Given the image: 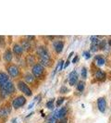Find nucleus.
Masks as SVG:
<instances>
[{
    "mask_svg": "<svg viewBox=\"0 0 111 123\" xmlns=\"http://www.w3.org/2000/svg\"><path fill=\"white\" fill-rule=\"evenodd\" d=\"M31 73L35 77L36 80H43L46 76V70L43 65H41L40 63H36L31 67Z\"/></svg>",
    "mask_w": 111,
    "mask_h": 123,
    "instance_id": "f03ea898",
    "label": "nucleus"
},
{
    "mask_svg": "<svg viewBox=\"0 0 111 123\" xmlns=\"http://www.w3.org/2000/svg\"><path fill=\"white\" fill-rule=\"evenodd\" d=\"M97 107H98V110L101 112V113H105V110H106V106H107V104H106V100H105V97H99L97 99Z\"/></svg>",
    "mask_w": 111,
    "mask_h": 123,
    "instance_id": "1a4fd4ad",
    "label": "nucleus"
},
{
    "mask_svg": "<svg viewBox=\"0 0 111 123\" xmlns=\"http://www.w3.org/2000/svg\"><path fill=\"white\" fill-rule=\"evenodd\" d=\"M79 81V75H78V72L76 70H72L70 73H69V76H68V83L70 86H74L77 84V82Z\"/></svg>",
    "mask_w": 111,
    "mask_h": 123,
    "instance_id": "0eeeda50",
    "label": "nucleus"
},
{
    "mask_svg": "<svg viewBox=\"0 0 111 123\" xmlns=\"http://www.w3.org/2000/svg\"><path fill=\"white\" fill-rule=\"evenodd\" d=\"M67 114H68V107H67V106H62L59 110H57V117H58V119L63 118V117H66Z\"/></svg>",
    "mask_w": 111,
    "mask_h": 123,
    "instance_id": "f3484780",
    "label": "nucleus"
},
{
    "mask_svg": "<svg viewBox=\"0 0 111 123\" xmlns=\"http://www.w3.org/2000/svg\"><path fill=\"white\" fill-rule=\"evenodd\" d=\"M0 89H3L8 95H12V94H14L16 92V86L13 83V81H11L10 80H8L6 84L2 87V88H0Z\"/></svg>",
    "mask_w": 111,
    "mask_h": 123,
    "instance_id": "423d86ee",
    "label": "nucleus"
},
{
    "mask_svg": "<svg viewBox=\"0 0 111 123\" xmlns=\"http://www.w3.org/2000/svg\"><path fill=\"white\" fill-rule=\"evenodd\" d=\"M27 103V99L24 95H18V96H16L15 98L12 100V103H11V105L14 109H18V108H21L22 106H24L25 104Z\"/></svg>",
    "mask_w": 111,
    "mask_h": 123,
    "instance_id": "39448f33",
    "label": "nucleus"
},
{
    "mask_svg": "<svg viewBox=\"0 0 111 123\" xmlns=\"http://www.w3.org/2000/svg\"><path fill=\"white\" fill-rule=\"evenodd\" d=\"M3 59L6 63H11V61L13 60V53L11 48H6L3 55Z\"/></svg>",
    "mask_w": 111,
    "mask_h": 123,
    "instance_id": "4468645a",
    "label": "nucleus"
},
{
    "mask_svg": "<svg viewBox=\"0 0 111 123\" xmlns=\"http://www.w3.org/2000/svg\"><path fill=\"white\" fill-rule=\"evenodd\" d=\"M8 80H9V76L7 75V73L0 70V88L4 86Z\"/></svg>",
    "mask_w": 111,
    "mask_h": 123,
    "instance_id": "2eb2a0df",
    "label": "nucleus"
},
{
    "mask_svg": "<svg viewBox=\"0 0 111 123\" xmlns=\"http://www.w3.org/2000/svg\"><path fill=\"white\" fill-rule=\"evenodd\" d=\"M64 64H65L64 60H61V61L59 62V68H58V69H59V70H61L62 68H64Z\"/></svg>",
    "mask_w": 111,
    "mask_h": 123,
    "instance_id": "7c9ffc66",
    "label": "nucleus"
},
{
    "mask_svg": "<svg viewBox=\"0 0 111 123\" xmlns=\"http://www.w3.org/2000/svg\"><path fill=\"white\" fill-rule=\"evenodd\" d=\"M79 59H80V57H79V55H75L73 58V60H72V63H77V62L79 61Z\"/></svg>",
    "mask_w": 111,
    "mask_h": 123,
    "instance_id": "2f4dec72",
    "label": "nucleus"
},
{
    "mask_svg": "<svg viewBox=\"0 0 111 123\" xmlns=\"http://www.w3.org/2000/svg\"><path fill=\"white\" fill-rule=\"evenodd\" d=\"M36 55L39 58V63L43 65L44 68H50L53 64V59L49 50L44 45H39L36 49Z\"/></svg>",
    "mask_w": 111,
    "mask_h": 123,
    "instance_id": "f257e3e1",
    "label": "nucleus"
},
{
    "mask_svg": "<svg viewBox=\"0 0 111 123\" xmlns=\"http://www.w3.org/2000/svg\"><path fill=\"white\" fill-rule=\"evenodd\" d=\"M58 122V117H57V110L53 112V114L50 116V117L47 119L46 123H57Z\"/></svg>",
    "mask_w": 111,
    "mask_h": 123,
    "instance_id": "a211bd4d",
    "label": "nucleus"
},
{
    "mask_svg": "<svg viewBox=\"0 0 111 123\" xmlns=\"http://www.w3.org/2000/svg\"><path fill=\"white\" fill-rule=\"evenodd\" d=\"M94 78L98 81H104L106 79V74H105V71H103L102 69L98 68V69H96L94 71Z\"/></svg>",
    "mask_w": 111,
    "mask_h": 123,
    "instance_id": "ddd939ff",
    "label": "nucleus"
},
{
    "mask_svg": "<svg viewBox=\"0 0 111 123\" xmlns=\"http://www.w3.org/2000/svg\"><path fill=\"white\" fill-rule=\"evenodd\" d=\"M94 61L96 62V65L100 67V66H103L105 63V59L102 55H98L94 57Z\"/></svg>",
    "mask_w": 111,
    "mask_h": 123,
    "instance_id": "6ab92c4d",
    "label": "nucleus"
},
{
    "mask_svg": "<svg viewBox=\"0 0 111 123\" xmlns=\"http://www.w3.org/2000/svg\"><path fill=\"white\" fill-rule=\"evenodd\" d=\"M90 50L92 52H97L99 50L98 48V44H94V43H91V47H90Z\"/></svg>",
    "mask_w": 111,
    "mask_h": 123,
    "instance_id": "bb28decb",
    "label": "nucleus"
},
{
    "mask_svg": "<svg viewBox=\"0 0 111 123\" xmlns=\"http://www.w3.org/2000/svg\"><path fill=\"white\" fill-rule=\"evenodd\" d=\"M11 113V108L8 105H4L0 108V119H6Z\"/></svg>",
    "mask_w": 111,
    "mask_h": 123,
    "instance_id": "9b49d317",
    "label": "nucleus"
},
{
    "mask_svg": "<svg viewBox=\"0 0 111 123\" xmlns=\"http://www.w3.org/2000/svg\"><path fill=\"white\" fill-rule=\"evenodd\" d=\"M6 72H7V75L9 76V78H12V79H16L18 78V76H20V68L18 65L16 64H11L9 63L7 66H6Z\"/></svg>",
    "mask_w": 111,
    "mask_h": 123,
    "instance_id": "7ed1b4c3",
    "label": "nucleus"
},
{
    "mask_svg": "<svg viewBox=\"0 0 111 123\" xmlns=\"http://www.w3.org/2000/svg\"><path fill=\"white\" fill-rule=\"evenodd\" d=\"M12 123H17V117L13 118V119H12Z\"/></svg>",
    "mask_w": 111,
    "mask_h": 123,
    "instance_id": "f704fd0d",
    "label": "nucleus"
},
{
    "mask_svg": "<svg viewBox=\"0 0 111 123\" xmlns=\"http://www.w3.org/2000/svg\"><path fill=\"white\" fill-rule=\"evenodd\" d=\"M34 104H35V103H34V102H32V103H31V105H29V106H28V109H31V107H32V106L34 105Z\"/></svg>",
    "mask_w": 111,
    "mask_h": 123,
    "instance_id": "72a5a7b5",
    "label": "nucleus"
},
{
    "mask_svg": "<svg viewBox=\"0 0 111 123\" xmlns=\"http://www.w3.org/2000/svg\"><path fill=\"white\" fill-rule=\"evenodd\" d=\"M6 45L5 36H0V47H4Z\"/></svg>",
    "mask_w": 111,
    "mask_h": 123,
    "instance_id": "cd10ccee",
    "label": "nucleus"
},
{
    "mask_svg": "<svg viewBox=\"0 0 111 123\" xmlns=\"http://www.w3.org/2000/svg\"><path fill=\"white\" fill-rule=\"evenodd\" d=\"M55 100L56 98H52L46 102V105H46V107L48 109H50V110H53L54 109V107H55Z\"/></svg>",
    "mask_w": 111,
    "mask_h": 123,
    "instance_id": "412c9836",
    "label": "nucleus"
},
{
    "mask_svg": "<svg viewBox=\"0 0 111 123\" xmlns=\"http://www.w3.org/2000/svg\"><path fill=\"white\" fill-rule=\"evenodd\" d=\"M12 53L16 55L17 57H20L21 55H23L24 50H23L22 46H21L19 43H14L12 46Z\"/></svg>",
    "mask_w": 111,
    "mask_h": 123,
    "instance_id": "6e6552de",
    "label": "nucleus"
},
{
    "mask_svg": "<svg viewBox=\"0 0 111 123\" xmlns=\"http://www.w3.org/2000/svg\"><path fill=\"white\" fill-rule=\"evenodd\" d=\"M19 44L22 46L23 50L26 51V52H30L31 50V47H32V44H31V42L28 41V40H26V39H22Z\"/></svg>",
    "mask_w": 111,
    "mask_h": 123,
    "instance_id": "dca6fc26",
    "label": "nucleus"
},
{
    "mask_svg": "<svg viewBox=\"0 0 111 123\" xmlns=\"http://www.w3.org/2000/svg\"><path fill=\"white\" fill-rule=\"evenodd\" d=\"M9 95L3 89H0V100H6Z\"/></svg>",
    "mask_w": 111,
    "mask_h": 123,
    "instance_id": "a878e982",
    "label": "nucleus"
},
{
    "mask_svg": "<svg viewBox=\"0 0 111 123\" xmlns=\"http://www.w3.org/2000/svg\"><path fill=\"white\" fill-rule=\"evenodd\" d=\"M60 93L61 94H65V93H68V92H69V90H68L67 87H65V86H62L61 87V89H60Z\"/></svg>",
    "mask_w": 111,
    "mask_h": 123,
    "instance_id": "c85d7f7f",
    "label": "nucleus"
},
{
    "mask_svg": "<svg viewBox=\"0 0 111 123\" xmlns=\"http://www.w3.org/2000/svg\"><path fill=\"white\" fill-rule=\"evenodd\" d=\"M34 60H35V56L32 55H29L26 57V59H25V61L27 62L29 65H31V67L34 65V64H33V63H34Z\"/></svg>",
    "mask_w": 111,
    "mask_h": 123,
    "instance_id": "5701e85b",
    "label": "nucleus"
},
{
    "mask_svg": "<svg viewBox=\"0 0 111 123\" xmlns=\"http://www.w3.org/2000/svg\"><path fill=\"white\" fill-rule=\"evenodd\" d=\"M17 88H18V91H20L26 96H31L32 95L31 89L25 82L24 80H18V82H17Z\"/></svg>",
    "mask_w": 111,
    "mask_h": 123,
    "instance_id": "20e7f679",
    "label": "nucleus"
},
{
    "mask_svg": "<svg viewBox=\"0 0 111 123\" xmlns=\"http://www.w3.org/2000/svg\"><path fill=\"white\" fill-rule=\"evenodd\" d=\"M107 47V41H105V40H100V42H99V44H98V48L99 50H105V48Z\"/></svg>",
    "mask_w": 111,
    "mask_h": 123,
    "instance_id": "4be33fe9",
    "label": "nucleus"
},
{
    "mask_svg": "<svg viewBox=\"0 0 111 123\" xmlns=\"http://www.w3.org/2000/svg\"><path fill=\"white\" fill-rule=\"evenodd\" d=\"M76 89L78 92H82L85 89V81L84 80H79L76 84Z\"/></svg>",
    "mask_w": 111,
    "mask_h": 123,
    "instance_id": "aec40b11",
    "label": "nucleus"
},
{
    "mask_svg": "<svg viewBox=\"0 0 111 123\" xmlns=\"http://www.w3.org/2000/svg\"><path fill=\"white\" fill-rule=\"evenodd\" d=\"M82 55L85 57V59H89V58L91 57V54H90L89 51H84V52L82 53Z\"/></svg>",
    "mask_w": 111,
    "mask_h": 123,
    "instance_id": "c756f323",
    "label": "nucleus"
},
{
    "mask_svg": "<svg viewBox=\"0 0 111 123\" xmlns=\"http://www.w3.org/2000/svg\"><path fill=\"white\" fill-rule=\"evenodd\" d=\"M65 100H66V97H65V96H60V97H58V98L56 99V106H60V105L65 102Z\"/></svg>",
    "mask_w": 111,
    "mask_h": 123,
    "instance_id": "393cba45",
    "label": "nucleus"
},
{
    "mask_svg": "<svg viewBox=\"0 0 111 123\" xmlns=\"http://www.w3.org/2000/svg\"><path fill=\"white\" fill-rule=\"evenodd\" d=\"M53 47L56 54H60L64 48V42L61 40H56L53 42Z\"/></svg>",
    "mask_w": 111,
    "mask_h": 123,
    "instance_id": "f8f14e48",
    "label": "nucleus"
},
{
    "mask_svg": "<svg viewBox=\"0 0 111 123\" xmlns=\"http://www.w3.org/2000/svg\"><path fill=\"white\" fill-rule=\"evenodd\" d=\"M23 78H24V81L29 85H35L37 82V80L35 79V77L32 75L31 73L30 72H27V73H25V75L23 76Z\"/></svg>",
    "mask_w": 111,
    "mask_h": 123,
    "instance_id": "9d476101",
    "label": "nucleus"
},
{
    "mask_svg": "<svg viewBox=\"0 0 111 123\" xmlns=\"http://www.w3.org/2000/svg\"><path fill=\"white\" fill-rule=\"evenodd\" d=\"M87 68L85 67H82L81 70H80V77L83 79V80H86L87 79Z\"/></svg>",
    "mask_w": 111,
    "mask_h": 123,
    "instance_id": "b1692460",
    "label": "nucleus"
},
{
    "mask_svg": "<svg viewBox=\"0 0 111 123\" xmlns=\"http://www.w3.org/2000/svg\"><path fill=\"white\" fill-rule=\"evenodd\" d=\"M25 39L31 42V41H32V40H34V39H35V36H26L25 37Z\"/></svg>",
    "mask_w": 111,
    "mask_h": 123,
    "instance_id": "473e14b6",
    "label": "nucleus"
}]
</instances>
